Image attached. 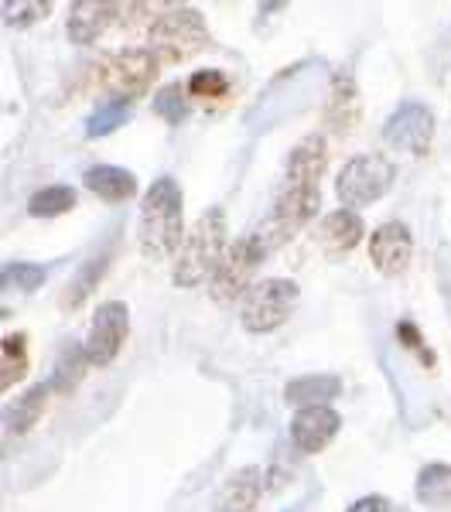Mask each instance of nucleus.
Here are the masks:
<instances>
[{
	"label": "nucleus",
	"mask_w": 451,
	"mask_h": 512,
	"mask_svg": "<svg viewBox=\"0 0 451 512\" xmlns=\"http://www.w3.org/2000/svg\"><path fill=\"white\" fill-rule=\"evenodd\" d=\"M141 250L151 260H164V256L178 253L185 243V198L182 185L175 178H158L144 192L141 202Z\"/></svg>",
	"instance_id": "obj_1"
},
{
	"label": "nucleus",
	"mask_w": 451,
	"mask_h": 512,
	"mask_svg": "<svg viewBox=\"0 0 451 512\" xmlns=\"http://www.w3.org/2000/svg\"><path fill=\"white\" fill-rule=\"evenodd\" d=\"M226 250H229L226 246V212L223 209L202 212L199 222L188 229L182 250L175 253V270H171L175 287H199L202 280H212Z\"/></svg>",
	"instance_id": "obj_2"
},
{
	"label": "nucleus",
	"mask_w": 451,
	"mask_h": 512,
	"mask_svg": "<svg viewBox=\"0 0 451 512\" xmlns=\"http://www.w3.org/2000/svg\"><path fill=\"white\" fill-rule=\"evenodd\" d=\"M147 38H151V52L158 55V62L171 65L195 59L209 48V28L195 7H168L151 21Z\"/></svg>",
	"instance_id": "obj_3"
},
{
	"label": "nucleus",
	"mask_w": 451,
	"mask_h": 512,
	"mask_svg": "<svg viewBox=\"0 0 451 512\" xmlns=\"http://www.w3.org/2000/svg\"><path fill=\"white\" fill-rule=\"evenodd\" d=\"M298 284L287 277H267L257 280L240 297V325L253 335H267L281 328L291 318L294 304H298Z\"/></svg>",
	"instance_id": "obj_4"
},
{
	"label": "nucleus",
	"mask_w": 451,
	"mask_h": 512,
	"mask_svg": "<svg viewBox=\"0 0 451 512\" xmlns=\"http://www.w3.org/2000/svg\"><path fill=\"white\" fill-rule=\"evenodd\" d=\"M393 175L397 168L390 164L387 154H359V158L346 161V168L335 178V195L346 209H363V205L380 202L393 188Z\"/></svg>",
	"instance_id": "obj_5"
},
{
	"label": "nucleus",
	"mask_w": 451,
	"mask_h": 512,
	"mask_svg": "<svg viewBox=\"0 0 451 512\" xmlns=\"http://www.w3.org/2000/svg\"><path fill=\"white\" fill-rule=\"evenodd\" d=\"M267 253H270L267 243L257 233L229 243L226 256L219 260L216 274H212V280H209L212 301H216V304H233L236 297H243L246 291H250V287H253L250 280H253V274H257L260 263H264Z\"/></svg>",
	"instance_id": "obj_6"
},
{
	"label": "nucleus",
	"mask_w": 451,
	"mask_h": 512,
	"mask_svg": "<svg viewBox=\"0 0 451 512\" xmlns=\"http://www.w3.org/2000/svg\"><path fill=\"white\" fill-rule=\"evenodd\" d=\"M158 55L151 48H123L113 59L103 62L100 69V82L103 89L113 99H123V103H134L137 96H144L147 89L158 79Z\"/></svg>",
	"instance_id": "obj_7"
},
{
	"label": "nucleus",
	"mask_w": 451,
	"mask_h": 512,
	"mask_svg": "<svg viewBox=\"0 0 451 512\" xmlns=\"http://www.w3.org/2000/svg\"><path fill=\"white\" fill-rule=\"evenodd\" d=\"M318 205H322L318 188H287V192L277 198L274 212H270V219L264 222V229H260L257 236L267 243V250L284 246L287 239H294L318 216Z\"/></svg>",
	"instance_id": "obj_8"
},
{
	"label": "nucleus",
	"mask_w": 451,
	"mask_h": 512,
	"mask_svg": "<svg viewBox=\"0 0 451 512\" xmlns=\"http://www.w3.org/2000/svg\"><path fill=\"white\" fill-rule=\"evenodd\" d=\"M130 335V308L123 301H106L93 311V325L86 335V359L89 366H110L120 355Z\"/></svg>",
	"instance_id": "obj_9"
},
{
	"label": "nucleus",
	"mask_w": 451,
	"mask_h": 512,
	"mask_svg": "<svg viewBox=\"0 0 451 512\" xmlns=\"http://www.w3.org/2000/svg\"><path fill=\"white\" fill-rule=\"evenodd\" d=\"M383 140L404 154H428L434 140V113L424 103H400L383 127Z\"/></svg>",
	"instance_id": "obj_10"
},
{
	"label": "nucleus",
	"mask_w": 451,
	"mask_h": 512,
	"mask_svg": "<svg viewBox=\"0 0 451 512\" xmlns=\"http://www.w3.org/2000/svg\"><path fill=\"white\" fill-rule=\"evenodd\" d=\"M369 260L380 274L397 277L404 274L414 260V236L404 222H383L373 236H369Z\"/></svg>",
	"instance_id": "obj_11"
},
{
	"label": "nucleus",
	"mask_w": 451,
	"mask_h": 512,
	"mask_svg": "<svg viewBox=\"0 0 451 512\" xmlns=\"http://www.w3.org/2000/svg\"><path fill=\"white\" fill-rule=\"evenodd\" d=\"M342 420L332 407H305L291 417V441L298 451L318 454L335 441Z\"/></svg>",
	"instance_id": "obj_12"
},
{
	"label": "nucleus",
	"mask_w": 451,
	"mask_h": 512,
	"mask_svg": "<svg viewBox=\"0 0 451 512\" xmlns=\"http://www.w3.org/2000/svg\"><path fill=\"white\" fill-rule=\"evenodd\" d=\"M325 161H328V144L322 134H308L305 140H298L284 164L287 188H318Z\"/></svg>",
	"instance_id": "obj_13"
},
{
	"label": "nucleus",
	"mask_w": 451,
	"mask_h": 512,
	"mask_svg": "<svg viewBox=\"0 0 451 512\" xmlns=\"http://www.w3.org/2000/svg\"><path fill=\"white\" fill-rule=\"evenodd\" d=\"M120 11L123 4H106V0H76V4L69 7V38L76 41V45H89V41H96L103 35L110 24L120 21Z\"/></svg>",
	"instance_id": "obj_14"
},
{
	"label": "nucleus",
	"mask_w": 451,
	"mask_h": 512,
	"mask_svg": "<svg viewBox=\"0 0 451 512\" xmlns=\"http://www.w3.org/2000/svg\"><path fill=\"white\" fill-rule=\"evenodd\" d=\"M363 113V103H359V89L352 82L349 72H339L332 79V89H328V103H325V123L335 130V134H349L352 123Z\"/></svg>",
	"instance_id": "obj_15"
},
{
	"label": "nucleus",
	"mask_w": 451,
	"mask_h": 512,
	"mask_svg": "<svg viewBox=\"0 0 451 512\" xmlns=\"http://www.w3.org/2000/svg\"><path fill=\"white\" fill-rule=\"evenodd\" d=\"M315 239L328 253H349L363 243V219H359V212H352V209H339L318 222Z\"/></svg>",
	"instance_id": "obj_16"
},
{
	"label": "nucleus",
	"mask_w": 451,
	"mask_h": 512,
	"mask_svg": "<svg viewBox=\"0 0 451 512\" xmlns=\"http://www.w3.org/2000/svg\"><path fill=\"white\" fill-rule=\"evenodd\" d=\"M82 181H86V188L96 198L113 202V205L137 195V178L130 175L127 168H117V164H96V168H89L86 175H82Z\"/></svg>",
	"instance_id": "obj_17"
},
{
	"label": "nucleus",
	"mask_w": 451,
	"mask_h": 512,
	"mask_svg": "<svg viewBox=\"0 0 451 512\" xmlns=\"http://www.w3.org/2000/svg\"><path fill=\"white\" fill-rule=\"evenodd\" d=\"M342 393V383L339 376H328V373H318V376H298L284 386V400L291 407L305 410V407H328V400Z\"/></svg>",
	"instance_id": "obj_18"
},
{
	"label": "nucleus",
	"mask_w": 451,
	"mask_h": 512,
	"mask_svg": "<svg viewBox=\"0 0 451 512\" xmlns=\"http://www.w3.org/2000/svg\"><path fill=\"white\" fill-rule=\"evenodd\" d=\"M260 468H243L223 485L216 499V512H253V506L260 502Z\"/></svg>",
	"instance_id": "obj_19"
},
{
	"label": "nucleus",
	"mask_w": 451,
	"mask_h": 512,
	"mask_svg": "<svg viewBox=\"0 0 451 512\" xmlns=\"http://www.w3.org/2000/svg\"><path fill=\"white\" fill-rule=\"evenodd\" d=\"M48 393H52V383H38L35 390H28L21 400H14L11 407L4 410V427H7V431H11V434L31 431V427L38 424L41 410H45Z\"/></svg>",
	"instance_id": "obj_20"
},
{
	"label": "nucleus",
	"mask_w": 451,
	"mask_h": 512,
	"mask_svg": "<svg viewBox=\"0 0 451 512\" xmlns=\"http://www.w3.org/2000/svg\"><path fill=\"white\" fill-rule=\"evenodd\" d=\"M414 495L421 506H448L451 502V465H424L417 472L414 482Z\"/></svg>",
	"instance_id": "obj_21"
},
{
	"label": "nucleus",
	"mask_w": 451,
	"mask_h": 512,
	"mask_svg": "<svg viewBox=\"0 0 451 512\" xmlns=\"http://www.w3.org/2000/svg\"><path fill=\"white\" fill-rule=\"evenodd\" d=\"M76 209V188L69 185H52V188H41L28 198V212L35 219H55L62 212Z\"/></svg>",
	"instance_id": "obj_22"
},
{
	"label": "nucleus",
	"mask_w": 451,
	"mask_h": 512,
	"mask_svg": "<svg viewBox=\"0 0 451 512\" xmlns=\"http://www.w3.org/2000/svg\"><path fill=\"white\" fill-rule=\"evenodd\" d=\"M24 373H28V345L24 335H7L4 338V359H0V390H11L18 386Z\"/></svg>",
	"instance_id": "obj_23"
},
{
	"label": "nucleus",
	"mask_w": 451,
	"mask_h": 512,
	"mask_svg": "<svg viewBox=\"0 0 451 512\" xmlns=\"http://www.w3.org/2000/svg\"><path fill=\"white\" fill-rule=\"evenodd\" d=\"M127 120H130V103H123V99H110V103L100 106V110L86 120V137L100 140L106 134H113V130H120Z\"/></svg>",
	"instance_id": "obj_24"
},
{
	"label": "nucleus",
	"mask_w": 451,
	"mask_h": 512,
	"mask_svg": "<svg viewBox=\"0 0 451 512\" xmlns=\"http://www.w3.org/2000/svg\"><path fill=\"white\" fill-rule=\"evenodd\" d=\"M89 359H86V349H79V345H69V349L62 352L59 366H55V379H52V390L59 393H69L76 390V383L82 379V373H86Z\"/></svg>",
	"instance_id": "obj_25"
},
{
	"label": "nucleus",
	"mask_w": 451,
	"mask_h": 512,
	"mask_svg": "<svg viewBox=\"0 0 451 512\" xmlns=\"http://www.w3.org/2000/svg\"><path fill=\"white\" fill-rule=\"evenodd\" d=\"M0 11H4L7 28H28V24L48 18V14H52V4H48V0H4Z\"/></svg>",
	"instance_id": "obj_26"
},
{
	"label": "nucleus",
	"mask_w": 451,
	"mask_h": 512,
	"mask_svg": "<svg viewBox=\"0 0 451 512\" xmlns=\"http://www.w3.org/2000/svg\"><path fill=\"white\" fill-rule=\"evenodd\" d=\"M48 270L45 267H35V263H7L4 274H0V284L4 291H21V294H31L45 284Z\"/></svg>",
	"instance_id": "obj_27"
},
{
	"label": "nucleus",
	"mask_w": 451,
	"mask_h": 512,
	"mask_svg": "<svg viewBox=\"0 0 451 512\" xmlns=\"http://www.w3.org/2000/svg\"><path fill=\"white\" fill-rule=\"evenodd\" d=\"M103 270H106V253H100L93 263H86V267L79 270V277L72 280L69 294H65V308H79V304L96 291V280H100Z\"/></svg>",
	"instance_id": "obj_28"
},
{
	"label": "nucleus",
	"mask_w": 451,
	"mask_h": 512,
	"mask_svg": "<svg viewBox=\"0 0 451 512\" xmlns=\"http://www.w3.org/2000/svg\"><path fill=\"white\" fill-rule=\"evenodd\" d=\"M188 93L199 99H223L229 93V82L219 69H199L188 79Z\"/></svg>",
	"instance_id": "obj_29"
},
{
	"label": "nucleus",
	"mask_w": 451,
	"mask_h": 512,
	"mask_svg": "<svg viewBox=\"0 0 451 512\" xmlns=\"http://www.w3.org/2000/svg\"><path fill=\"white\" fill-rule=\"evenodd\" d=\"M154 110L158 117H164L168 123H182L188 117V99H185V89L182 86H168L154 96Z\"/></svg>",
	"instance_id": "obj_30"
},
{
	"label": "nucleus",
	"mask_w": 451,
	"mask_h": 512,
	"mask_svg": "<svg viewBox=\"0 0 451 512\" xmlns=\"http://www.w3.org/2000/svg\"><path fill=\"white\" fill-rule=\"evenodd\" d=\"M346 512H390V502L383 499V495H363V499H356Z\"/></svg>",
	"instance_id": "obj_31"
}]
</instances>
